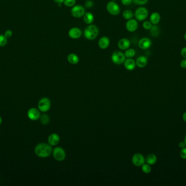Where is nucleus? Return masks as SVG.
Segmentation results:
<instances>
[{
	"label": "nucleus",
	"mask_w": 186,
	"mask_h": 186,
	"mask_svg": "<svg viewBox=\"0 0 186 186\" xmlns=\"http://www.w3.org/2000/svg\"><path fill=\"white\" fill-rule=\"evenodd\" d=\"M35 152L39 157H48L52 152V148L49 143H38L35 147Z\"/></svg>",
	"instance_id": "1"
},
{
	"label": "nucleus",
	"mask_w": 186,
	"mask_h": 186,
	"mask_svg": "<svg viewBox=\"0 0 186 186\" xmlns=\"http://www.w3.org/2000/svg\"><path fill=\"white\" fill-rule=\"evenodd\" d=\"M99 33V30L97 26L93 24L88 25L84 30L83 34L84 37L88 40L95 39Z\"/></svg>",
	"instance_id": "2"
},
{
	"label": "nucleus",
	"mask_w": 186,
	"mask_h": 186,
	"mask_svg": "<svg viewBox=\"0 0 186 186\" xmlns=\"http://www.w3.org/2000/svg\"><path fill=\"white\" fill-rule=\"evenodd\" d=\"M148 15L149 11L147 8L144 7H140L136 10L134 16L137 21H142L146 19L148 17Z\"/></svg>",
	"instance_id": "3"
},
{
	"label": "nucleus",
	"mask_w": 186,
	"mask_h": 186,
	"mask_svg": "<svg viewBox=\"0 0 186 186\" xmlns=\"http://www.w3.org/2000/svg\"><path fill=\"white\" fill-rule=\"evenodd\" d=\"M106 9L109 13L112 15L117 16L120 13V8L115 1H111L106 5Z\"/></svg>",
	"instance_id": "4"
},
{
	"label": "nucleus",
	"mask_w": 186,
	"mask_h": 186,
	"mask_svg": "<svg viewBox=\"0 0 186 186\" xmlns=\"http://www.w3.org/2000/svg\"><path fill=\"white\" fill-rule=\"evenodd\" d=\"M111 60L113 63L120 65H122L126 60V57L124 53L120 51H115L113 52L111 56Z\"/></svg>",
	"instance_id": "5"
},
{
	"label": "nucleus",
	"mask_w": 186,
	"mask_h": 186,
	"mask_svg": "<svg viewBox=\"0 0 186 186\" xmlns=\"http://www.w3.org/2000/svg\"><path fill=\"white\" fill-rule=\"evenodd\" d=\"M86 13L85 8L81 5H75L71 9V14L75 18L83 17Z\"/></svg>",
	"instance_id": "6"
},
{
	"label": "nucleus",
	"mask_w": 186,
	"mask_h": 186,
	"mask_svg": "<svg viewBox=\"0 0 186 186\" xmlns=\"http://www.w3.org/2000/svg\"><path fill=\"white\" fill-rule=\"evenodd\" d=\"M54 159L57 161H63L66 157V153L64 150L60 147H56L52 151Z\"/></svg>",
	"instance_id": "7"
},
{
	"label": "nucleus",
	"mask_w": 186,
	"mask_h": 186,
	"mask_svg": "<svg viewBox=\"0 0 186 186\" xmlns=\"http://www.w3.org/2000/svg\"><path fill=\"white\" fill-rule=\"evenodd\" d=\"M38 106L40 112H47L51 108V101L48 98H43L39 101Z\"/></svg>",
	"instance_id": "8"
},
{
	"label": "nucleus",
	"mask_w": 186,
	"mask_h": 186,
	"mask_svg": "<svg viewBox=\"0 0 186 186\" xmlns=\"http://www.w3.org/2000/svg\"><path fill=\"white\" fill-rule=\"evenodd\" d=\"M132 161L135 166H141L145 163V159L142 154L136 153L132 157Z\"/></svg>",
	"instance_id": "9"
},
{
	"label": "nucleus",
	"mask_w": 186,
	"mask_h": 186,
	"mask_svg": "<svg viewBox=\"0 0 186 186\" xmlns=\"http://www.w3.org/2000/svg\"><path fill=\"white\" fill-rule=\"evenodd\" d=\"M138 23L137 20L131 19L127 20L126 23V29L130 32H134L138 28Z\"/></svg>",
	"instance_id": "10"
},
{
	"label": "nucleus",
	"mask_w": 186,
	"mask_h": 186,
	"mask_svg": "<svg viewBox=\"0 0 186 186\" xmlns=\"http://www.w3.org/2000/svg\"><path fill=\"white\" fill-rule=\"evenodd\" d=\"M82 31L78 27H74L69 30L68 32V36L69 37L73 39H77L82 36Z\"/></svg>",
	"instance_id": "11"
},
{
	"label": "nucleus",
	"mask_w": 186,
	"mask_h": 186,
	"mask_svg": "<svg viewBox=\"0 0 186 186\" xmlns=\"http://www.w3.org/2000/svg\"><path fill=\"white\" fill-rule=\"evenodd\" d=\"M151 46V40L149 38H142L138 42V46L140 49L142 50L149 49Z\"/></svg>",
	"instance_id": "12"
},
{
	"label": "nucleus",
	"mask_w": 186,
	"mask_h": 186,
	"mask_svg": "<svg viewBox=\"0 0 186 186\" xmlns=\"http://www.w3.org/2000/svg\"><path fill=\"white\" fill-rule=\"evenodd\" d=\"M27 116L31 120H38L40 117V112L38 109L32 108L27 112Z\"/></svg>",
	"instance_id": "13"
},
{
	"label": "nucleus",
	"mask_w": 186,
	"mask_h": 186,
	"mask_svg": "<svg viewBox=\"0 0 186 186\" xmlns=\"http://www.w3.org/2000/svg\"><path fill=\"white\" fill-rule=\"evenodd\" d=\"M131 46V42L129 39L123 38L120 39L117 43V47L121 50H126L130 48Z\"/></svg>",
	"instance_id": "14"
},
{
	"label": "nucleus",
	"mask_w": 186,
	"mask_h": 186,
	"mask_svg": "<svg viewBox=\"0 0 186 186\" xmlns=\"http://www.w3.org/2000/svg\"><path fill=\"white\" fill-rule=\"evenodd\" d=\"M110 45V39L106 36L101 37L98 41V46L102 50H105L108 48Z\"/></svg>",
	"instance_id": "15"
},
{
	"label": "nucleus",
	"mask_w": 186,
	"mask_h": 186,
	"mask_svg": "<svg viewBox=\"0 0 186 186\" xmlns=\"http://www.w3.org/2000/svg\"><path fill=\"white\" fill-rule=\"evenodd\" d=\"M60 137L56 133H52L49 135L48 137V143L51 146H56L59 143Z\"/></svg>",
	"instance_id": "16"
},
{
	"label": "nucleus",
	"mask_w": 186,
	"mask_h": 186,
	"mask_svg": "<svg viewBox=\"0 0 186 186\" xmlns=\"http://www.w3.org/2000/svg\"><path fill=\"white\" fill-rule=\"evenodd\" d=\"M124 67L128 71H133L136 67V63L132 58H127L123 62Z\"/></svg>",
	"instance_id": "17"
},
{
	"label": "nucleus",
	"mask_w": 186,
	"mask_h": 186,
	"mask_svg": "<svg viewBox=\"0 0 186 186\" xmlns=\"http://www.w3.org/2000/svg\"><path fill=\"white\" fill-rule=\"evenodd\" d=\"M148 62V58L145 56H140L138 57L136 61V66L139 68H144L147 65Z\"/></svg>",
	"instance_id": "18"
},
{
	"label": "nucleus",
	"mask_w": 186,
	"mask_h": 186,
	"mask_svg": "<svg viewBox=\"0 0 186 186\" xmlns=\"http://www.w3.org/2000/svg\"><path fill=\"white\" fill-rule=\"evenodd\" d=\"M83 20L86 24L90 25L94 20V16L91 12H86L83 15Z\"/></svg>",
	"instance_id": "19"
},
{
	"label": "nucleus",
	"mask_w": 186,
	"mask_h": 186,
	"mask_svg": "<svg viewBox=\"0 0 186 186\" xmlns=\"http://www.w3.org/2000/svg\"><path fill=\"white\" fill-rule=\"evenodd\" d=\"M160 19L161 17L159 13L154 12L150 15V21L152 23V25H157L160 22Z\"/></svg>",
	"instance_id": "20"
},
{
	"label": "nucleus",
	"mask_w": 186,
	"mask_h": 186,
	"mask_svg": "<svg viewBox=\"0 0 186 186\" xmlns=\"http://www.w3.org/2000/svg\"><path fill=\"white\" fill-rule=\"evenodd\" d=\"M67 60L69 63L72 65H76L80 61V58L78 55L74 53H70L68 55Z\"/></svg>",
	"instance_id": "21"
},
{
	"label": "nucleus",
	"mask_w": 186,
	"mask_h": 186,
	"mask_svg": "<svg viewBox=\"0 0 186 186\" xmlns=\"http://www.w3.org/2000/svg\"><path fill=\"white\" fill-rule=\"evenodd\" d=\"M157 160V156L152 153L148 155L145 159L147 163L149 164L150 165H154L156 163Z\"/></svg>",
	"instance_id": "22"
},
{
	"label": "nucleus",
	"mask_w": 186,
	"mask_h": 186,
	"mask_svg": "<svg viewBox=\"0 0 186 186\" xmlns=\"http://www.w3.org/2000/svg\"><path fill=\"white\" fill-rule=\"evenodd\" d=\"M150 34H151V36L153 37H157L160 33V28L157 25H154L152 26L151 29L150 30Z\"/></svg>",
	"instance_id": "23"
},
{
	"label": "nucleus",
	"mask_w": 186,
	"mask_h": 186,
	"mask_svg": "<svg viewBox=\"0 0 186 186\" xmlns=\"http://www.w3.org/2000/svg\"><path fill=\"white\" fill-rule=\"evenodd\" d=\"M123 17L125 19L129 20L130 19H131L134 17V13L132 11L129 10V9H126L123 11Z\"/></svg>",
	"instance_id": "24"
},
{
	"label": "nucleus",
	"mask_w": 186,
	"mask_h": 186,
	"mask_svg": "<svg viewBox=\"0 0 186 186\" xmlns=\"http://www.w3.org/2000/svg\"><path fill=\"white\" fill-rule=\"evenodd\" d=\"M124 54L127 58H132L136 55V51L135 49L129 48L125 50Z\"/></svg>",
	"instance_id": "25"
},
{
	"label": "nucleus",
	"mask_w": 186,
	"mask_h": 186,
	"mask_svg": "<svg viewBox=\"0 0 186 186\" xmlns=\"http://www.w3.org/2000/svg\"><path fill=\"white\" fill-rule=\"evenodd\" d=\"M40 122L44 125H46L50 122V118L49 116L46 114L43 115L40 118Z\"/></svg>",
	"instance_id": "26"
},
{
	"label": "nucleus",
	"mask_w": 186,
	"mask_h": 186,
	"mask_svg": "<svg viewBox=\"0 0 186 186\" xmlns=\"http://www.w3.org/2000/svg\"><path fill=\"white\" fill-rule=\"evenodd\" d=\"M142 167V171L145 174H149L151 171V168L149 164H144Z\"/></svg>",
	"instance_id": "27"
},
{
	"label": "nucleus",
	"mask_w": 186,
	"mask_h": 186,
	"mask_svg": "<svg viewBox=\"0 0 186 186\" xmlns=\"http://www.w3.org/2000/svg\"><path fill=\"white\" fill-rule=\"evenodd\" d=\"M76 0H64V5L68 7H72L76 5Z\"/></svg>",
	"instance_id": "28"
},
{
	"label": "nucleus",
	"mask_w": 186,
	"mask_h": 186,
	"mask_svg": "<svg viewBox=\"0 0 186 186\" xmlns=\"http://www.w3.org/2000/svg\"><path fill=\"white\" fill-rule=\"evenodd\" d=\"M7 43V38L5 34H0V47L4 46Z\"/></svg>",
	"instance_id": "29"
},
{
	"label": "nucleus",
	"mask_w": 186,
	"mask_h": 186,
	"mask_svg": "<svg viewBox=\"0 0 186 186\" xmlns=\"http://www.w3.org/2000/svg\"><path fill=\"white\" fill-rule=\"evenodd\" d=\"M152 24L150 21H145L143 23V27L146 30H150L151 29Z\"/></svg>",
	"instance_id": "30"
},
{
	"label": "nucleus",
	"mask_w": 186,
	"mask_h": 186,
	"mask_svg": "<svg viewBox=\"0 0 186 186\" xmlns=\"http://www.w3.org/2000/svg\"><path fill=\"white\" fill-rule=\"evenodd\" d=\"M148 0H132V2L139 6H143L148 3Z\"/></svg>",
	"instance_id": "31"
},
{
	"label": "nucleus",
	"mask_w": 186,
	"mask_h": 186,
	"mask_svg": "<svg viewBox=\"0 0 186 186\" xmlns=\"http://www.w3.org/2000/svg\"><path fill=\"white\" fill-rule=\"evenodd\" d=\"M94 6V2L92 1V0H87L85 3V7L86 8H92Z\"/></svg>",
	"instance_id": "32"
},
{
	"label": "nucleus",
	"mask_w": 186,
	"mask_h": 186,
	"mask_svg": "<svg viewBox=\"0 0 186 186\" xmlns=\"http://www.w3.org/2000/svg\"><path fill=\"white\" fill-rule=\"evenodd\" d=\"M180 156L183 159H186V147L182 148L181 150Z\"/></svg>",
	"instance_id": "33"
},
{
	"label": "nucleus",
	"mask_w": 186,
	"mask_h": 186,
	"mask_svg": "<svg viewBox=\"0 0 186 186\" xmlns=\"http://www.w3.org/2000/svg\"><path fill=\"white\" fill-rule=\"evenodd\" d=\"M121 2L123 6H128L132 3V0H121Z\"/></svg>",
	"instance_id": "34"
},
{
	"label": "nucleus",
	"mask_w": 186,
	"mask_h": 186,
	"mask_svg": "<svg viewBox=\"0 0 186 186\" xmlns=\"http://www.w3.org/2000/svg\"><path fill=\"white\" fill-rule=\"evenodd\" d=\"M12 35H13V32L12 31V30H7V31L5 32V36L7 38H8L11 37Z\"/></svg>",
	"instance_id": "35"
},
{
	"label": "nucleus",
	"mask_w": 186,
	"mask_h": 186,
	"mask_svg": "<svg viewBox=\"0 0 186 186\" xmlns=\"http://www.w3.org/2000/svg\"><path fill=\"white\" fill-rule=\"evenodd\" d=\"M181 54L184 58L186 59V47H183V48L181 49Z\"/></svg>",
	"instance_id": "36"
},
{
	"label": "nucleus",
	"mask_w": 186,
	"mask_h": 186,
	"mask_svg": "<svg viewBox=\"0 0 186 186\" xmlns=\"http://www.w3.org/2000/svg\"><path fill=\"white\" fill-rule=\"evenodd\" d=\"M180 66L182 68L186 69V59L184 58V60L181 61Z\"/></svg>",
	"instance_id": "37"
},
{
	"label": "nucleus",
	"mask_w": 186,
	"mask_h": 186,
	"mask_svg": "<svg viewBox=\"0 0 186 186\" xmlns=\"http://www.w3.org/2000/svg\"><path fill=\"white\" fill-rule=\"evenodd\" d=\"M54 2L56 3H57L58 5L60 6L62 3H64V0H53Z\"/></svg>",
	"instance_id": "38"
},
{
	"label": "nucleus",
	"mask_w": 186,
	"mask_h": 186,
	"mask_svg": "<svg viewBox=\"0 0 186 186\" xmlns=\"http://www.w3.org/2000/svg\"><path fill=\"white\" fill-rule=\"evenodd\" d=\"M178 146L179 147L181 148V149H182V148H184V147H185V146H186V144L184 143V142H180L179 144H178Z\"/></svg>",
	"instance_id": "39"
},
{
	"label": "nucleus",
	"mask_w": 186,
	"mask_h": 186,
	"mask_svg": "<svg viewBox=\"0 0 186 186\" xmlns=\"http://www.w3.org/2000/svg\"><path fill=\"white\" fill-rule=\"evenodd\" d=\"M183 120L185 122H186V112H185L183 115Z\"/></svg>",
	"instance_id": "40"
},
{
	"label": "nucleus",
	"mask_w": 186,
	"mask_h": 186,
	"mask_svg": "<svg viewBox=\"0 0 186 186\" xmlns=\"http://www.w3.org/2000/svg\"><path fill=\"white\" fill-rule=\"evenodd\" d=\"M184 39L186 40V32L184 33Z\"/></svg>",
	"instance_id": "41"
},
{
	"label": "nucleus",
	"mask_w": 186,
	"mask_h": 186,
	"mask_svg": "<svg viewBox=\"0 0 186 186\" xmlns=\"http://www.w3.org/2000/svg\"><path fill=\"white\" fill-rule=\"evenodd\" d=\"M2 118H1V117L0 116V125H1V124L2 123Z\"/></svg>",
	"instance_id": "42"
},
{
	"label": "nucleus",
	"mask_w": 186,
	"mask_h": 186,
	"mask_svg": "<svg viewBox=\"0 0 186 186\" xmlns=\"http://www.w3.org/2000/svg\"><path fill=\"white\" fill-rule=\"evenodd\" d=\"M184 143H185V144H186V137H185V138H184Z\"/></svg>",
	"instance_id": "43"
},
{
	"label": "nucleus",
	"mask_w": 186,
	"mask_h": 186,
	"mask_svg": "<svg viewBox=\"0 0 186 186\" xmlns=\"http://www.w3.org/2000/svg\"><path fill=\"white\" fill-rule=\"evenodd\" d=\"M112 1H117V0H112Z\"/></svg>",
	"instance_id": "44"
}]
</instances>
